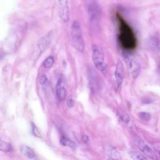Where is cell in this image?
<instances>
[{"label": "cell", "mask_w": 160, "mask_h": 160, "mask_svg": "<svg viewBox=\"0 0 160 160\" xmlns=\"http://www.w3.org/2000/svg\"><path fill=\"white\" fill-rule=\"evenodd\" d=\"M116 16L118 22V40L121 47L125 52L134 50L137 47V41L132 28L119 12H116Z\"/></svg>", "instance_id": "6da1fadb"}, {"label": "cell", "mask_w": 160, "mask_h": 160, "mask_svg": "<svg viewBox=\"0 0 160 160\" xmlns=\"http://www.w3.org/2000/svg\"><path fill=\"white\" fill-rule=\"evenodd\" d=\"M122 54L128 69L134 78H137L140 74L141 70L140 64L134 56L123 51Z\"/></svg>", "instance_id": "7a4b0ae2"}, {"label": "cell", "mask_w": 160, "mask_h": 160, "mask_svg": "<svg viewBox=\"0 0 160 160\" xmlns=\"http://www.w3.org/2000/svg\"><path fill=\"white\" fill-rule=\"evenodd\" d=\"M71 36L75 48L80 52H83L85 48V43L82 35L80 24L77 21H74L72 24Z\"/></svg>", "instance_id": "3957f363"}, {"label": "cell", "mask_w": 160, "mask_h": 160, "mask_svg": "<svg viewBox=\"0 0 160 160\" xmlns=\"http://www.w3.org/2000/svg\"><path fill=\"white\" fill-rule=\"evenodd\" d=\"M92 60L96 67L102 72L106 70L107 65L105 62V54L102 48L95 45L92 47Z\"/></svg>", "instance_id": "277c9868"}, {"label": "cell", "mask_w": 160, "mask_h": 160, "mask_svg": "<svg viewBox=\"0 0 160 160\" xmlns=\"http://www.w3.org/2000/svg\"><path fill=\"white\" fill-rule=\"evenodd\" d=\"M133 140L136 146L145 155L153 160H158L156 153L140 137L135 136Z\"/></svg>", "instance_id": "5b68a950"}, {"label": "cell", "mask_w": 160, "mask_h": 160, "mask_svg": "<svg viewBox=\"0 0 160 160\" xmlns=\"http://www.w3.org/2000/svg\"><path fill=\"white\" fill-rule=\"evenodd\" d=\"M89 18L92 22L98 21L101 17L102 9L100 5L95 1H88L86 3Z\"/></svg>", "instance_id": "8992f818"}, {"label": "cell", "mask_w": 160, "mask_h": 160, "mask_svg": "<svg viewBox=\"0 0 160 160\" xmlns=\"http://www.w3.org/2000/svg\"><path fill=\"white\" fill-rule=\"evenodd\" d=\"M54 36L53 33L50 32L41 37L38 42V48L41 51H44L50 45Z\"/></svg>", "instance_id": "52a82bcc"}, {"label": "cell", "mask_w": 160, "mask_h": 160, "mask_svg": "<svg viewBox=\"0 0 160 160\" xmlns=\"http://www.w3.org/2000/svg\"><path fill=\"white\" fill-rule=\"evenodd\" d=\"M61 76L58 80L56 85V93L58 98L61 101L65 100L66 96V91L64 87L65 80Z\"/></svg>", "instance_id": "ba28073f"}, {"label": "cell", "mask_w": 160, "mask_h": 160, "mask_svg": "<svg viewBox=\"0 0 160 160\" xmlns=\"http://www.w3.org/2000/svg\"><path fill=\"white\" fill-rule=\"evenodd\" d=\"M60 13L61 18L65 22H67L69 20V10L67 1H60Z\"/></svg>", "instance_id": "9c48e42d"}, {"label": "cell", "mask_w": 160, "mask_h": 160, "mask_svg": "<svg viewBox=\"0 0 160 160\" xmlns=\"http://www.w3.org/2000/svg\"><path fill=\"white\" fill-rule=\"evenodd\" d=\"M88 77L91 89L92 92H95L98 85V77L96 71L92 68L89 69Z\"/></svg>", "instance_id": "30bf717a"}, {"label": "cell", "mask_w": 160, "mask_h": 160, "mask_svg": "<svg viewBox=\"0 0 160 160\" xmlns=\"http://www.w3.org/2000/svg\"><path fill=\"white\" fill-rule=\"evenodd\" d=\"M124 74V66L122 62L119 61L116 65L115 73L116 82L118 86L122 83Z\"/></svg>", "instance_id": "8fae6325"}, {"label": "cell", "mask_w": 160, "mask_h": 160, "mask_svg": "<svg viewBox=\"0 0 160 160\" xmlns=\"http://www.w3.org/2000/svg\"><path fill=\"white\" fill-rule=\"evenodd\" d=\"M21 152L27 157L33 160H39L33 150L26 145H22Z\"/></svg>", "instance_id": "7c38bea8"}, {"label": "cell", "mask_w": 160, "mask_h": 160, "mask_svg": "<svg viewBox=\"0 0 160 160\" xmlns=\"http://www.w3.org/2000/svg\"><path fill=\"white\" fill-rule=\"evenodd\" d=\"M106 154L110 158L118 160L121 158V154L117 150L112 146L106 147Z\"/></svg>", "instance_id": "4fadbf2b"}, {"label": "cell", "mask_w": 160, "mask_h": 160, "mask_svg": "<svg viewBox=\"0 0 160 160\" xmlns=\"http://www.w3.org/2000/svg\"><path fill=\"white\" fill-rule=\"evenodd\" d=\"M128 153L129 156L134 160H147L144 156L136 150H130Z\"/></svg>", "instance_id": "5bb4252c"}, {"label": "cell", "mask_w": 160, "mask_h": 160, "mask_svg": "<svg viewBox=\"0 0 160 160\" xmlns=\"http://www.w3.org/2000/svg\"><path fill=\"white\" fill-rule=\"evenodd\" d=\"M60 142L64 146L69 147L72 149H74L76 148V144L74 142L64 136L61 138Z\"/></svg>", "instance_id": "9a60e30c"}, {"label": "cell", "mask_w": 160, "mask_h": 160, "mask_svg": "<svg viewBox=\"0 0 160 160\" xmlns=\"http://www.w3.org/2000/svg\"><path fill=\"white\" fill-rule=\"evenodd\" d=\"M12 150V147L10 143L0 140V151L5 152H9Z\"/></svg>", "instance_id": "2e32d148"}, {"label": "cell", "mask_w": 160, "mask_h": 160, "mask_svg": "<svg viewBox=\"0 0 160 160\" xmlns=\"http://www.w3.org/2000/svg\"><path fill=\"white\" fill-rule=\"evenodd\" d=\"M54 58L53 56L48 57L43 63V66L46 68H49L52 67L54 62Z\"/></svg>", "instance_id": "e0dca14e"}, {"label": "cell", "mask_w": 160, "mask_h": 160, "mask_svg": "<svg viewBox=\"0 0 160 160\" xmlns=\"http://www.w3.org/2000/svg\"><path fill=\"white\" fill-rule=\"evenodd\" d=\"M139 117L142 120L145 121H148L151 119V114L147 112H141L139 114Z\"/></svg>", "instance_id": "ac0fdd59"}, {"label": "cell", "mask_w": 160, "mask_h": 160, "mask_svg": "<svg viewBox=\"0 0 160 160\" xmlns=\"http://www.w3.org/2000/svg\"><path fill=\"white\" fill-rule=\"evenodd\" d=\"M31 125L32 128V132L33 135L36 137L39 138H41L42 136L39 130L36 126L35 125L33 122H32Z\"/></svg>", "instance_id": "d6986e66"}, {"label": "cell", "mask_w": 160, "mask_h": 160, "mask_svg": "<svg viewBox=\"0 0 160 160\" xmlns=\"http://www.w3.org/2000/svg\"><path fill=\"white\" fill-rule=\"evenodd\" d=\"M154 99L151 97L146 96L142 99V102L144 104H149L153 103Z\"/></svg>", "instance_id": "ffe728a7"}, {"label": "cell", "mask_w": 160, "mask_h": 160, "mask_svg": "<svg viewBox=\"0 0 160 160\" xmlns=\"http://www.w3.org/2000/svg\"><path fill=\"white\" fill-rule=\"evenodd\" d=\"M67 104L69 107H72L74 106V101L71 96H68L67 99Z\"/></svg>", "instance_id": "44dd1931"}, {"label": "cell", "mask_w": 160, "mask_h": 160, "mask_svg": "<svg viewBox=\"0 0 160 160\" xmlns=\"http://www.w3.org/2000/svg\"><path fill=\"white\" fill-rule=\"evenodd\" d=\"M121 119L125 123L127 124L130 121L129 116L126 114H123L121 116Z\"/></svg>", "instance_id": "7402d4cb"}, {"label": "cell", "mask_w": 160, "mask_h": 160, "mask_svg": "<svg viewBox=\"0 0 160 160\" xmlns=\"http://www.w3.org/2000/svg\"><path fill=\"white\" fill-rule=\"evenodd\" d=\"M47 81V76L45 75H43L40 80V83L41 85L44 84L46 83Z\"/></svg>", "instance_id": "603a6c76"}, {"label": "cell", "mask_w": 160, "mask_h": 160, "mask_svg": "<svg viewBox=\"0 0 160 160\" xmlns=\"http://www.w3.org/2000/svg\"><path fill=\"white\" fill-rule=\"evenodd\" d=\"M83 138L84 141L86 143H88L90 141L89 137L87 136L84 135Z\"/></svg>", "instance_id": "cb8c5ba5"}, {"label": "cell", "mask_w": 160, "mask_h": 160, "mask_svg": "<svg viewBox=\"0 0 160 160\" xmlns=\"http://www.w3.org/2000/svg\"><path fill=\"white\" fill-rule=\"evenodd\" d=\"M107 160H116L110 158L108 159Z\"/></svg>", "instance_id": "d4e9b609"}]
</instances>
